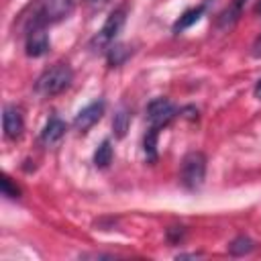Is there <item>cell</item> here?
Returning a JSON list of instances; mask_svg holds the SVG:
<instances>
[{"label":"cell","mask_w":261,"mask_h":261,"mask_svg":"<svg viewBox=\"0 0 261 261\" xmlns=\"http://www.w3.org/2000/svg\"><path fill=\"white\" fill-rule=\"evenodd\" d=\"M2 196H6V198H18L20 196V190H18V186H14L12 184V179L6 175L4 179H2Z\"/></svg>","instance_id":"e0dca14e"},{"label":"cell","mask_w":261,"mask_h":261,"mask_svg":"<svg viewBox=\"0 0 261 261\" xmlns=\"http://www.w3.org/2000/svg\"><path fill=\"white\" fill-rule=\"evenodd\" d=\"M245 2H247V0H232L230 6L224 8V10L220 12L216 24H218L220 29H230V27H234L237 20H239L241 14H243V6H245Z\"/></svg>","instance_id":"30bf717a"},{"label":"cell","mask_w":261,"mask_h":261,"mask_svg":"<svg viewBox=\"0 0 261 261\" xmlns=\"http://www.w3.org/2000/svg\"><path fill=\"white\" fill-rule=\"evenodd\" d=\"M255 12H257V14H261V0L257 2V6H255Z\"/></svg>","instance_id":"7402d4cb"},{"label":"cell","mask_w":261,"mask_h":261,"mask_svg":"<svg viewBox=\"0 0 261 261\" xmlns=\"http://www.w3.org/2000/svg\"><path fill=\"white\" fill-rule=\"evenodd\" d=\"M65 130H67V124H65L59 116H51V118L45 122L43 130H41V143L47 145V147H51V145H55L57 141H61V137L65 135Z\"/></svg>","instance_id":"9c48e42d"},{"label":"cell","mask_w":261,"mask_h":261,"mask_svg":"<svg viewBox=\"0 0 261 261\" xmlns=\"http://www.w3.org/2000/svg\"><path fill=\"white\" fill-rule=\"evenodd\" d=\"M71 80H73V71H71V67L67 65V63H55V65H51L49 69H45L39 77H37V82H35V90L41 94V96H57V94H61L63 90H67L69 88V84H71Z\"/></svg>","instance_id":"7a4b0ae2"},{"label":"cell","mask_w":261,"mask_h":261,"mask_svg":"<svg viewBox=\"0 0 261 261\" xmlns=\"http://www.w3.org/2000/svg\"><path fill=\"white\" fill-rule=\"evenodd\" d=\"M167 237H169V241H173V243L181 241V237H184L181 226H173V228H169V230H167Z\"/></svg>","instance_id":"ac0fdd59"},{"label":"cell","mask_w":261,"mask_h":261,"mask_svg":"<svg viewBox=\"0 0 261 261\" xmlns=\"http://www.w3.org/2000/svg\"><path fill=\"white\" fill-rule=\"evenodd\" d=\"M2 128H4V137L10 139V141H16L22 135V130H24V118H22V112L16 106H4Z\"/></svg>","instance_id":"ba28073f"},{"label":"cell","mask_w":261,"mask_h":261,"mask_svg":"<svg viewBox=\"0 0 261 261\" xmlns=\"http://www.w3.org/2000/svg\"><path fill=\"white\" fill-rule=\"evenodd\" d=\"M24 53L29 57H43L45 53H49L51 41L47 35V27H31L24 29Z\"/></svg>","instance_id":"8992f818"},{"label":"cell","mask_w":261,"mask_h":261,"mask_svg":"<svg viewBox=\"0 0 261 261\" xmlns=\"http://www.w3.org/2000/svg\"><path fill=\"white\" fill-rule=\"evenodd\" d=\"M130 55V49L128 45H122V43H112L108 49H106V59H108V65L110 67H118L122 65Z\"/></svg>","instance_id":"7c38bea8"},{"label":"cell","mask_w":261,"mask_h":261,"mask_svg":"<svg viewBox=\"0 0 261 261\" xmlns=\"http://www.w3.org/2000/svg\"><path fill=\"white\" fill-rule=\"evenodd\" d=\"M175 114H177V108L167 98H155L147 104V122L157 130L167 126L175 118Z\"/></svg>","instance_id":"5b68a950"},{"label":"cell","mask_w":261,"mask_h":261,"mask_svg":"<svg viewBox=\"0 0 261 261\" xmlns=\"http://www.w3.org/2000/svg\"><path fill=\"white\" fill-rule=\"evenodd\" d=\"M253 249H255V243H253L249 237H245V234H241V237L232 239V241H230V245H228V253H230V255H234V257L249 255Z\"/></svg>","instance_id":"2e32d148"},{"label":"cell","mask_w":261,"mask_h":261,"mask_svg":"<svg viewBox=\"0 0 261 261\" xmlns=\"http://www.w3.org/2000/svg\"><path fill=\"white\" fill-rule=\"evenodd\" d=\"M204 12H206V2H204V4H198V6H194V8H188V10L173 22V33H181V31L190 29L192 24H196V22L202 18Z\"/></svg>","instance_id":"8fae6325"},{"label":"cell","mask_w":261,"mask_h":261,"mask_svg":"<svg viewBox=\"0 0 261 261\" xmlns=\"http://www.w3.org/2000/svg\"><path fill=\"white\" fill-rule=\"evenodd\" d=\"M104 100H94L92 104H88V106H84L77 114H75V118H73V126H75V130H80V133H86L88 128H92L100 118H102V114H104Z\"/></svg>","instance_id":"52a82bcc"},{"label":"cell","mask_w":261,"mask_h":261,"mask_svg":"<svg viewBox=\"0 0 261 261\" xmlns=\"http://www.w3.org/2000/svg\"><path fill=\"white\" fill-rule=\"evenodd\" d=\"M206 177V155L202 151H190L181 159L179 181L188 190H200Z\"/></svg>","instance_id":"3957f363"},{"label":"cell","mask_w":261,"mask_h":261,"mask_svg":"<svg viewBox=\"0 0 261 261\" xmlns=\"http://www.w3.org/2000/svg\"><path fill=\"white\" fill-rule=\"evenodd\" d=\"M253 55L255 57H261V35L255 39V43H253Z\"/></svg>","instance_id":"d6986e66"},{"label":"cell","mask_w":261,"mask_h":261,"mask_svg":"<svg viewBox=\"0 0 261 261\" xmlns=\"http://www.w3.org/2000/svg\"><path fill=\"white\" fill-rule=\"evenodd\" d=\"M255 96L261 100V80H259V82H257V86H255Z\"/></svg>","instance_id":"ffe728a7"},{"label":"cell","mask_w":261,"mask_h":261,"mask_svg":"<svg viewBox=\"0 0 261 261\" xmlns=\"http://www.w3.org/2000/svg\"><path fill=\"white\" fill-rule=\"evenodd\" d=\"M75 8V0H35L24 20V29L47 27L67 18Z\"/></svg>","instance_id":"6da1fadb"},{"label":"cell","mask_w":261,"mask_h":261,"mask_svg":"<svg viewBox=\"0 0 261 261\" xmlns=\"http://www.w3.org/2000/svg\"><path fill=\"white\" fill-rule=\"evenodd\" d=\"M128 122H130V114H128V110H126L124 106L118 108L116 114H114V118H112V133H114L116 139H122V137L126 135V130H128Z\"/></svg>","instance_id":"9a60e30c"},{"label":"cell","mask_w":261,"mask_h":261,"mask_svg":"<svg viewBox=\"0 0 261 261\" xmlns=\"http://www.w3.org/2000/svg\"><path fill=\"white\" fill-rule=\"evenodd\" d=\"M124 20H126V6L114 8V10L108 14V18H106V22L102 24V29H100V31L96 33V37L92 39V47H94V49H108V47L114 43V39L118 37V33L122 31Z\"/></svg>","instance_id":"277c9868"},{"label":"cell","mask_w":261,"mask_h":261,"mask_svg":"<svg viewBox=\"0 0 261 261\" xmlns=\"http://www.w3.org/2000/svg\"><path fill=\"white\" fill-rule=\"evenodd\" d=\"M112 143L108 141V139H104L98 147H96V151H94V165L98 167V169H106L108 165H110V161H112Z\"/></svg>","instance_id":"5bb4252c"},{"label":"cell","mask_w":261,"mask_h":261,"mask_svg":"<svg viewBox=\"0 0 261 261\" xmlns=\"http://www.w3.org/2000/svg\"><path fill=\"white\" fill-rule=\"evenodd\" d=\"M157 139H159V130L149 126V130L143 137V151H145V157L149 163L157 161Z\"/></svg>","instance_id":"4fadbf2b"},{"label":"cell","mask_w":261,"mask_h":261,"mask_svg":"<svg viewBox=\"0 0 261 261\" xmlns=\"http://www.w3.org/2000/svg\"><path fill=\"white\" fill-rule=\"evenodd\" d=\"M92 6H102V4H106V0H88Z\"/></svg>","instance_id":"44dd1931"}]
</instances>
